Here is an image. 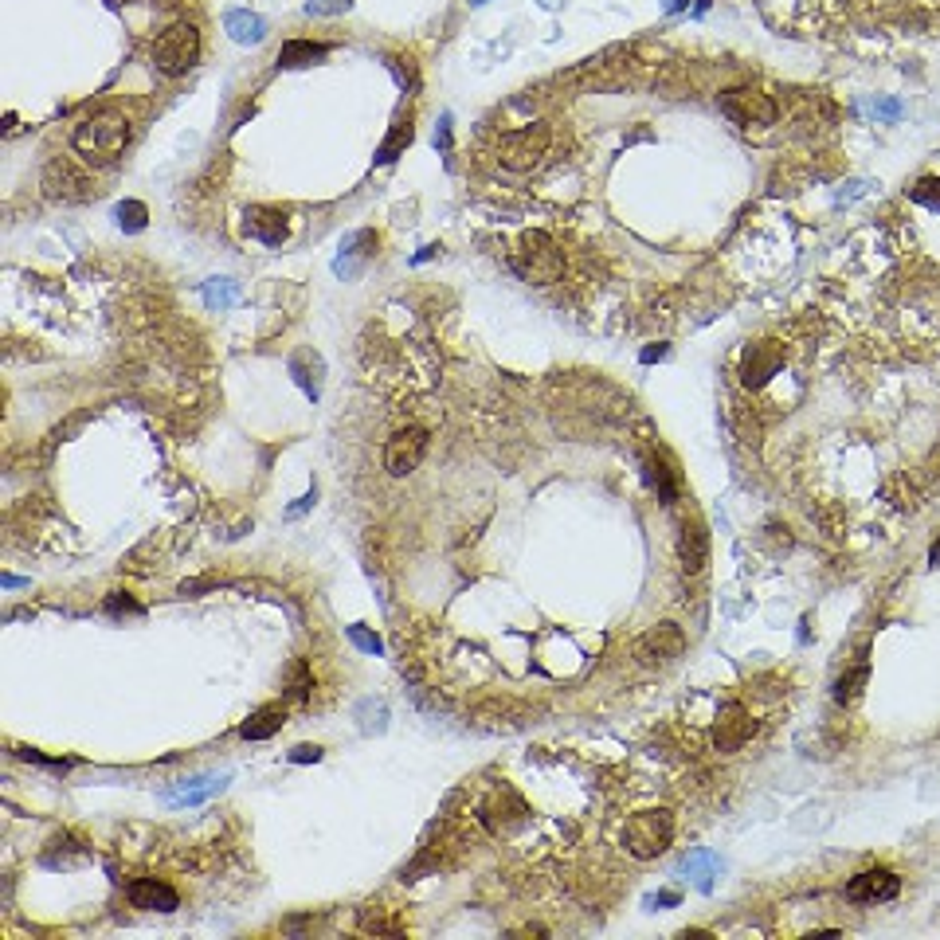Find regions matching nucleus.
Masks as SVG:
<instances>
[{"label":"nucleus","instance_id":"nucleus-1","mask_svg":"<svg viewBox=\"0 0 940 940\" xmlns=\"http://www.w3.org/2000/svg\"><path fill=\"white\" fill-rule=\"evenodd\" d=\"M126 141H130V126H126V118L106 110V114L87 118V122L75 130L71 145H75V153H79L83 161H91V165H110V161H118V157H122Z\"/></svg>","mask_w":940,"mask_h":940},{"label":"nucleus","instance_id":"nucleus-2","mask_svg":"<svg viewBox=\"0 0 940 940\" xmlns=\"http://www.w3.org/2000/svg\"><path fill=\"white\" fill-rule=\"evenodd\" d=\"M514 267L525 282L549 286V282H557L564 275V255H561V247L545 232H525L521 235V247H517V255H514Z\"/></svg>","mask_w":940,"mask_h":940},{"label":"nucleus","instance_id":"nucleus-3","mask_svg":"<svg viewBox=\"0 0 940 940\" xmlns=\"http://www.w3.org/2000/svg\"><path fill=\"white\" fill-rule=\"evenodd\" d=\"M196 59H200V32L192 24L165 28L157 36V44H153V63L165 75H185L188 67H196Z\"/></svg>","mask_w":940,"mask_h":940},{"label":"nucleus","instance_id":"nucleus-4","mask_svg":"<svg viewBox=\"0 0 940 940\" xmlns=\"http://www.w3.org/2000/svg\"><path fill=\"white\" fill-rule=\"evenodd\" d=\"M674 839V815L670 811H639L627 823V850L635 858H658Z\"/></svg>","mask_w":940,"mask_h":940},{"label":"nucleus","instance_id":"nucleus-5","mask_svg":"<svg viewBox=\"0 0 940 940\" xmlns=\"http://www.w3.org/2000/svg\"><path fill=\"white\" fill-rule=\"evenodd\" d=\"M721 114L733 118L737 126H772L776 122V102L768 94L741 87V91L721 94Z\"/></svg>","mask_w":940,"mask_h":940},{"label":"nucleus","instance_id":"nucleus-6","mask_svg":"<svg viewBox=\"0 0 940 940\" xmlns=\"http://www.w3.org/2000/svg\"><path fill=\"white\" fill-rule=\"evenodd\" d=\"M549 149V130L545 126H525V130H514L506 134L498 153H502V165L510 169H533Z\"/></svg>","mask_w":940,"mask_h":940},{"label":"nucleus","instance_id":"nucleus-7","mask_svg":"<svg viewBox=\"0 0 940 940\" xmlns=\"http://www.w3.org/2000/svg\"><path fill=\"white\" fill-rule=\"evenodd\" d=\"M423 451H427V431H423V427H404V431H396V435L388 439V447H384V467H388V474L404 478V474H412V470L423 463Z\"/></svg>","mask_w":940,"mask_h":940},{"label":"nucleus","instance_id":"nucleus-8","mask_svg":"<svg viewBox=\"0 0 940 940\" xmlns=\"http://www.w3.org/2000/svg\"><path fill=\"white\" fill-rule=\"evenodd\" d=\"M525 815H529V807H525V799L517 796L514 788H498L494 796L482 803V823H486L494 835H510Z\"/></svg>","mask_w":940,"mask_h":940},{"label":"nucleus","instance_id":"nucleus-9","mask_svg":"<svg viewBox=\"0 0 940 940\" xmlns=\"http://www.w3.org/2000/svg\"><path fill=\"white\" fill-rule=\"evenodd\" d=\"M752 717L745 705L729 702L721 713H717V725H713V745H717V752H737L745 741L752 737Z\"/></svg>","mask_w":940,"mask_h":940},{"label":"nucleus","instance_id":"nucleus-10","mask_svg":"<svg viewBox=\"0 0 940 940\" xmlns=\"http://www.w3.org/2000/svg\"><path fill=\"white\" fill-rule=\"evenodd\" d=\"M126 897H130L134 909H145V913H173V909L181 905V893L173 890V886H165V882H157V878H138V882H130Z\"/></svg>","mask_w":940,"mask_h":940},{"label":"nucleus","instance_id":"nucleus-11","mask_svg":"<svg viewBox=\"0 0 940 940\" xmlns=\"http://www.w3.org/2000/svg\"><path fill=\"white\" fill-rule=\"evenodd\" d=\"M682 647H686V635L674 623H658L639 639V658L643 662H670V658L682 655Z\"/></svg>","mask_w":940,"mask_h":940},{"label":"nucleus","instance_id":"nucleus-12","mask_svg":"<svg viewBox=\"0 0 940 940\" xmlns=\"http://www.w3.org/2000/svg\"><path fill=\"white\" fill-rule=\"evenodd\" d=\"M897 890H901L897 874H890V870H866V874L850 878L846 897L850 901H890V897H897Z\"/></svg>","mask_w":940,"mask_h":940},{"label":"nucleus","instance_id":"nucleus-13","mask_svg":"<svg viewBox=\"0 0 940 940\" xmlns=\"http://www.w3.org/2000/svg\"><path fill=\"white\" fill-rule=\"evenodd\" d=\"M780 365H784L780 345H776V341H760V345H752L749 353H745V369H741V376H745V384H749V388H760L768 376H776Z\"/></svg>","mask_w":940,"mask_h":940},{"label":"nucleus","instance_id":"nucleus-14","mask_svg":"<svg viewBox=\"0 0 940 940\" xmlns=\"http://www.w3.org/2000/svg\"><path fill=\"white\" fill-rule=\"evenodd\" d=\"M678 557H682V568H686V572H702L705 568V561H709V537H705L702 521H686V525H682Z\"/></svg>","mask_w":940,"mask_h":940},{"label":"nucleus","instance_id":"nucleus-15","mask_svg":"<svg viewBox=\"0 0 940 940\" xmlns=\"http://www.w3.org/2000/svg\"><path fill=\"white\" fill-rule=\"evenodd\" d=\"M282 725H286V705L275 702V705H263V709H255L243 725H239V737L243 741H267V737H275Z\"/></svg>","mask_w":940,"mask_h":940},{"label":"nucleus","instance_id":"nucleus-16","mask_svg":"<svg viewBox=\"0 0 940 940\" xmlns=\"http://www.w3.org/2000/svg\"><path fill=\"white\" fill-rule=\"evenodd\" d=\"M247 232L255 235V239H263L267 247H275V243L286 239V216H282L279 208H263V204H255V208L247 212Z\"/></svg>","mask_w":940,"mask_h":940},{"label":"nucleus","instance_id":"nucleus-17","mask_svg":"<svg viewBox=\"0 0 940 940\" xmlns=\"http://www.w3.org/2000/svg\"><path fill=\"white\" fill-rule=\"evenodd\" d=\"M224 28H228V36H232L235 44H259L267 36V20L259 12H247V8H232L224 16Z\"/></svg>","mask_w":940,"mask_h":940},{"label":"nucleus","instance_id":"nucleus-18","mask_svg":"<svg viewBox=\"0 0 940 940\" xmlns=\"http://www.w3.org/2000/svg\"><path fill=\"white\" fill-rule=\"evenodd\" d=\"M224 784H228V776H196V780H185L177 792H169V803L173 807H196V803L216 796Z\"/></svg>","mask_w":940,"mask_h":940},{"label":"nucleus","instance_id":"nucleus-19","mask_svg":"<svg viewBox=\"0 0 940 940\" xmlns=\"http://www.w3.org/2000/svg\"><path fill=\"white\" fill-rule=\"evenodd\" d=\"M326 51H329L326 44H310V40H290V44H282V51H279V67H310V63H318V59H322Z\"/></svg>","mask_w":940,"mask_h":940},{"label":"nucleus","instance_id":"nucleus-20","mask_svg":"<svg viewBox=\"0 0 940 940\" xmlns=\"http://www.w3.org/2000/svg\"><path fill=\"white\" fill-rule=\"evenodd\" d=\"M204 302H208L212 310H228V306H235V302H239V286H235L232 279L204 282Z\"/></svg>","mask_w":940,"mask_h":940},{"label":"nucleus","instance_id":"nucleus-21","mask_svg":"<svg viewBox=\"0 0 940 940\" xmlns=\"http://www.w3.org/2000/svg\"><path fill=\"white\" fill-rule=\"evenodd\" d=\"M408 141H412V118H400V122L392 126V134L384 138V145H380L376 161H384V165H388V161H396V153H400Z\"/></svg>","mask_w":940,"mask_h":940},{"label":"nucleus","instance_id":"nucleus-22","mask_svg":"<svg viewBox=\"0 0 940 940\" xmlns=\"http://www.w3.org/2000/svg\"><path fill=\"white\" fill-rule=\"evenodd\" d=\"M866 678H870V666H854V670H846L843 678H839V686H835V698L839 702H854L858 694H862V686H866Z\"/></svg>","mask_w":940,"mask_h":940},{"label":"nucleus","instance_id":"nucleus-23","mask_svg":"<svg viewBox=\"0 0 940 940\" xmlns=\"http://www.w3.org/2000/svg\"><path fill=\"white\" fill-rule=\"evenodd\" d=\"M118 224L126 228V232H141L145 228V220H149V212H145V204L141 200H126V204H118Z\"/></svg>","mask_w":940,"mask_h":940},{"label":"nucleus","instance_id":"nucleus-24","mask_svg":"<svg viewBox=\"0 0 940 940\" xmlns=\"http://www.w3.org/2000/svg\"><path fill=\"white\" fill-rule=\"evenodd\" d=\"M647 478H651V486L658 490V498L662 502H674V474L662 467V463H655V459H647Z\"/></svg>","mask_w":940,"mask_h":940},{"label":"nucleus","instance_id":"nucleus-25","mask_svg":"<svg viewBox=\"0 0 940 940\" xmlns=\"http://www.w3.org/2000/svg\"><path fill=\"white\" fill-rule=\"evenodd\" d=\"M349 639H353V643H357L365 655H380V651H384V643L376 639L373 631H365L361 623H353V627H349Z\"/></svg>","mask_w":940,"mask_h":940},{"label":"nucleus","instance_id":"nucleus-26","mask_svg":"<svg viewBox=\"0 0 940 940\" xmlns=\"http://www.w3.org/2000/svg\"><path fill=\"white\" fill-rule=\"evenodd\" d=\"M349 4H353V0H310L306 12H310V16H337V12H349Z\"/></svg>","mask_w":940,"mask_h":940},{"label":"nucleus","instance_id":"nucleus-27","mask_svg":"<svg viewBox=\"0 0 940 940\" xmlns=\"http://www.w3.org/2000/svg\"><path fill=\"white\" fill-rule=\"evenodd\" d=\"M913 200H921V204H933V208H940V181H921V185L913 188Z\"/></svg>","mask_w":940,"mask_h":940},{"label":"nucleus","instance_id":"nucleus-28","mask_svg":"<svg viewBox=\"0 0 940 940\" xmlns=\"http://www.w3.org/2000/svg\"><path fill=\"white\" fill-rule=\"evenodd\" d=\"M322 760V749L318 745H298L290 749V764H318Z\"/></svg>","mask_w":940,"mask_h":940},{"label":"nucleus","instance_id":"nucleus-29","mask_svg":"<svg viewBox=\"0 0 940 940\" xmlns=\"http://www.w3.org/2000/svg\"><path fill=\"white\" fill-rule=\"evenodd\" d=\"M106 608L114 611V615H122V611H134V615H138V611H141L138 604H134V600H130V596H122V592H114V596H110V600H106Z\"/></svg>","mask_w":940,"mask_h":940},{"label":"nucleus","instance_id":"nucleus-30","mask_svg":"<svg viewBox=\"0 0 940 940\" xmlns=\"http://www.w3.org/2000/svg\"><path fill=\"white\" fill-rule=\"evenodd\" d=\"M310 506H314V494H306V498H298V502H294V506H290L286 514H290V517H298V514H306Z\"/></svg>","mask_w":940,"mask_h":940},{"label":"nucleus","instance_id":"nucleus-31","mask_svg":"<svg viewBox=\"0 0 940 940\" xmlns=\"http://www.w3.org/2000/svg\"><path fill=\"white\" fill-rule=\"evenodd\" d=\"M435 145H451V118H443V126H439V134H435Z\"/></svg>","mask_w":940,"mask_h":940},{"label":"nucleus","instance_id":"nucleus-32","mask_svg":"<svg viewBox=\"0 0 940 940\" xmlns=\"http://www.w3.org/2000/svg\"><path fill=\"white\" fill-rule=\"evenodd\" d=\"M662 357H666V345H655V349H647V353H643V361H647V365H651V361H662Z\"/></svg>","mask_w":940,"mask_h":940}]
</instances>
